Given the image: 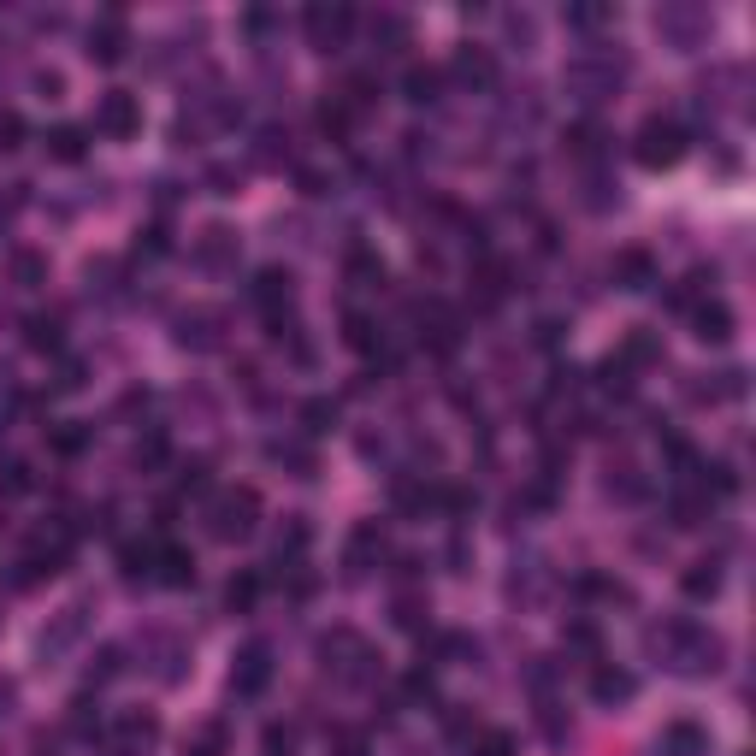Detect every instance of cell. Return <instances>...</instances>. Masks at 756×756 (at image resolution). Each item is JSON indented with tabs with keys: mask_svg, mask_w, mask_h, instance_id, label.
<instances>
[{
	"mask_svg": "<svg viewBox=\"0 0 756 756\" xmlns=\"http://www.w3.org/2000/svg\"><path fill=\"white\" fill-rule=\"evenodd\" d=\"M632 154H638V166L668 172V166H680V154H686V130L674 125V119H644V125H638V142H632Z\"/></svg>",
	"mask_w": 756,
	"mask_h": 756,
	"instance_id": "obj_1",
	"label": "cell"
},
{
	"mask_svg": "<svg viewBox=\"0 0 756 756\" xmlns=\"http://www.w3.org/2000/svg\"><path fill=\"white\" fill-rule=\"evenodd\" d=\"M254 514H260V497H254L249 485H237V491H225L219 503H213V538H249L254 532Z\"/></svg>",
	"mask_w": 756,
	"mask_h": 756,
	"instance_id": "obj_2",
	"label": "cell"
},
{
	"mask_svg": "<svg viewBox=\"0 0 756 756\" xmlns=\"http://www.w3.org/2000/svg\"><path fill=\"white\" fill-rule=\"evenodd\" d=\"M302 24H308V42L319 54H337L349 42V30H355V6H308Z\"/></svg>",
	"mask_w": 756,
	"mask_h": 756,
	"instance_id": "obj_3",
	"label": "cell"
},
{
	"mask_svg": "<svg viewBox=\"0 0 756 756\" xmlns=\"http://www.w3.org/2000/svg\"><path fill=\"white\" fill-rule=\"evenodd\" d=\"M95 130H101L107 142H130V136L142 130V107H136V95H125V89L101 95V107H95Z\"/></svg>",
	"mask_w": 756,
	"mask_h": 756,
	"instance_id": "obj_4",
	"label": "cell"
},
{
	"mask_svg": "<svg viewBox=\"0 0 756 756\" xmlns=\"http://www.w3.org/2000/svg\"><path fill=\"white\" fill-rule=\"evenodd\" d=\"M266 686H272V650H266V644H243L237 662H231V692L260 697Z\"/></svg>",
	"mask_w": 756,
	"mask_h": 756,
	"instance_id": "obj_5",
	"label": "cell"
},
{
	"mask_svg": "<svg viewBox=\"0 0 756 756\" xmlns=\"http://www.w3.org/2000/svg\"><path fill=\"white\" fill-rule=\"evenodd\" d=\"M249 296H254V308H260L266 319H284L290 314V302H296V278H290L284 266H266V272L254 278Z\"/></svg>",
	"mask_w": 756,
	"mask_h": 756,
	"instance_id": "obj_6",
	"label": "cell"
},
{
	"mask_svg": "<svg viewBox=\"0 0 756 756\" xmlns=\"http://www.w3.org/2000/svg\"><path fill=\"white\" fill-rule=\"evenodd\" d=\"M662 751L668 756H715V733H709L703 721H686V715H680V721L662 727Z\"/></svg>",
	"mask_w": 756,
	"mask_h": 756,
	"instance_id": "obj_7",
	"label": "cell"
},
{
	"mask_svg": "<svg viewBox=\"0 0 756 756\" xmlns=\"http://www.w3.org/2000/svg\"><path fill=\"white\" fill-rule=\"evenodd\" d=\"M125 48H130L125 18H119V12H107V18L89 30V60H95V65H119V60H125Z\"/></svg>",
	"mask_w": 756,
	"mask_h": 756,
	"instance_id": "obj_8",
	"label": "cell"
},
{
	"mask_svg": "<svg viewBox=\"0 0 756 756\" xmlns=\"http://www.w3.org/2000/svg\"><path fill=\"white\" fill-rule=\"evenodd\" d=\"M692 325H697V337H703V343H727V337H733V308L709 296V302H697V308H692Z\"/></svg>",
	"mask_w": 756,
	"mask_h": 756,
	"instance_id": "obj_9",
	"label": "cell"
},
{
	"mask_svg": "<svg viewBox=\"0 0 756 756\" xmlns=\"http://www.w3.org/2000/svg\"><path fill=\"white\" fill-rule=\"evenodd\" d=\"M615 284H621V290H650V284H656V260L644 249H621L615 254Z\"/></svg>",
	"mask_w": 756,
	"mask_h": 756,
	"instance_id": "obj_10",
	"label": "cell"
},
{
	"mask_svg": "<svg viewBox=\"0 0 756 756\" xmlns=\"http://www.w3.org/2000/svg\"><path fill=\"white\" fill-rule=\"evenodd\" d=\"M567 83H573L585 101H603V95H615L621 71H615V65H573V71H567Z\"/></svg>",
	"mask_w": 756,
	"mask_h": 756,
	"instance_id": "obj_11",
	"label": "cell"
},
{
	"mask_svg": "<svg viewBox=\"0 0 756 756\" xmlns=\"http://www.w3.org/2000/svg\"><path fill=\"white\" fill-rule=\"evenodd\" d=\"M373 556H384V526L378 520H361L355 538H349V573H367Z\"/></svg>",
	"mask_w": 756,
	"mask_h": 756,
	"instance_id": "obj_12",
	"label": "cell"
},
{
	"mask_svg": "<svg viewBox=\"0 0 756 756\" xmlns=\"http://www.w3.org/2000/svg\"><path fill=\"white\" fill-rule=\"evenodd\" d=\"M632 692H638V680H632L627 668H597V674H591V697H597L603 709H615V703H627Z\"/></svg>",
	"mask_w": 756,
	"mask_h": 756,
	"instance_id": "obj_13",
	"label": "cell"
},
{
	"mask_svg": "<svg viewBox=\"0 0 756 756\" xmlns=\"http://www.w3.org/2000/svg\"><path fill=\"white\" fill-rule=\"evenodd\" d=\"M455 77L473 83V89H491V83H497V60H491V48H461V54H455Z\"/></svg>",
	"mask_w": 756,
	"mask_h": 756,
	"instance_id": "obj_14",
	"label": "cell"
},
{
	"mask_svg": "<svg viewBox=\"0 0 756 756\" xmlns=\"http://www.w3.org/2000/svg\"><path fill=\"white\" fill-rule=\"evenodd\" d=\"M154 579H160V585H195V556H189V550H178V544H160Z\"/></svg>",
	"mask_w": 756,
	"mask_h": 756,
	"instance_id": "obj_15",
	"label": "cell"
},
{
	"mask_svg": "<svg viewBox=\"0 0 756 756\" xmlns=\"http://www.w3.org/2000/svg\"><path fill=\"white\" fill-rule=\"evenodd\" d=\"M77 638H83V603H71L60 621H54V632H42V662L60 656L65 644H77Z\"/></svg>",
	"mask_w": 756,
	"mask_h": 756,
	"instance_id": "obj_16",
	"label": "cell"
},
{
	"mask_svg": "<svg viewBox=\"0 0 756 756\" xmlns=\"http://www.w3.org/2000/svg\"><path fill=\"white\" fill-rule=\"evenodd\" d=\"M615 361H621L627 373H638V367H656V361H662V343H656L650 331H632L627 343H621V355H615Z\"/></svg>",
	"mask_w": 756,
	"mask_h": 756,
	"instance_id": "obj_17",
	"label": "cell"
},
{
	"mask_svg": "<svg viewBox=\"0 0 756 756\" xmlns=\"http://www.w3.org/2000/svg\"><path fill=\"white\" fill-rule=\"evenodd\" d=\"M260 591H266V579H260L254 567H243V573H231V585H225V603H231L237 615H249L254 603H260Z\"/></svg>",
	"mask_w": 756,
	"mask_h": 756,
	"instance_id": "obj_18",
	"label": "cell"
},
{
	"mask_svg": "<svg viewBox=\"0 0 756 756\" xmlns=\"http://www.w3.org/2000/svg\"><path fill=\"white\" fill-rule=\"evenodd\" d=\"M438 89H443V71H432V65H414V71L402 77V95H408L414 107H432V101H438Z\"/></svg>",
	"mask_w": 756,
	"mask_h": 756,
	"instance_id": "obj_19",
	"label": "cell"
},
{
	"mask_svg": "<svg viewBox=\"0 0 756 756\" xmlns=\"http://www.w3.org/2000/svg\"><path fill=\"white\" fill-rule=\"evenodd\" d=\"M154 562H160V544H119L125 579H154Z\"/></svg>",
	"mask_w": 756,
	"mask_h": 756,
	"instance_id": "obj_20",
	"label": "cell"
},
{
	"mask_svg": "<svg viewBox=\"0 0 756 756\" xmlns=\"http://www.w3.org/2000/svg\"><path fill=\"white\" fill-rule=\"evenodd\" d=\"M319 130H325V136H331V142H349V130H355V107H349V101H337V95H331V101H325V107H319Z\"/></svg>",
	"mask_w": 756,
	"mask_h": 756,
	"instance_id": "obj_21",
	"label": "cell"
},
{
	"mask_svg": "<svg viewBox=\"0 0 756 756\" xmlns=\"http://www.w3.org/2000/svg\"><path fill=\"white\" fill-rule=\"evenodd\" d=\"M24 343L42 349V355H54V349H60V319L54 314H30L24 319Z\"/></svg>",
	"mask_w": 756,
	"mask_h": 756,
	"instance_id": "obj_22",
	"label": "cell"
},
{
	"mask_svg": "<svg viewBox=\"0 0 756 756\" xmlns=\"http://www.w3.org/2000/svg\"><path fill=\"white\" fill-rule=\"evenodd\" d=\"M674 526H703L709 520V491H674Z\"/></svg>",
	"mask_w": 756,
	"mask_h": 756,
	"instance_id": "obj_23",
	"label": "cell"
},
{
	"mask_svg": "<svg viewBox=\"0 0 756 756\" xmlns=\"http://www.w3.org/2000/svg\"><path fill=\"white\" fill-rule=\"evenodd\" d=\"M48 154L65 160V166H77V160H83V130L77 125H54L48 130Z\"/></svg>",
	"mask_w": 756,
	"mask_h": 756,
	"instance_id": "obj_24",
	"label": "cell"
},
{
	"mask_svg": "<svg viewBox=\"0 0 756 756\" xmlns=\"http://www.w3.org/2000/svg\"><path fill=\"white\" fill-rule=\"evenodd\" d=\"M48 449H54V455H65V461H71V455H83V449H89V426H77V420L54 426V432H48Z\"/></svg>",
	"mask_w": 756,
	"mask_h": 756,
	"instance_id": "obj_25",
	"label": "cell"
},
{
	"mask_svg": "<svg viewBox=\"0 0 756 756\" xmlns=\"http://www.w3.org/2000/svg\"><path fill=\"white\" fill-rule=\"evenodd\" d=\"M680 585H686V597H715V591H721V567L715 562H692V573H686Z\"/></svg>",
	"mask_w": 756,
	"mask_h": 756,
	"instance_id": "obj_26",
	"label": "cell"
},
{
	"mask_svg": "<svg viewBox=\"0 0 756 756\" xmlns=\"http://www.w3.org/2000/svg\"><path fill=\"white\" fill-rule=\"evenodd\" d=\"M603 142H609V136H603L597 125H573V130H567V148H573V154H585V160H597V154H603Z\"/></svg>",
	"mask_w": 756,
	"mask_h": 756,
	"instance_id": "obj_27",
	"label": "cell"
},
{
	"mask_svg": "<svg viewBox=\"0 0 756 756\" xmlns=\"http://www.w3.org/2000/svg\"><path fill=\"white\" fill-rule=\"evenodd\" d=\"M119 733H125V745H154V739H160V721H154V715H125Z\"/></svg>",
	"mask_w": 756,
	"mask_h": 756,
	"instance_id": "obj_28",
	"label": "cell"
},
{
	"mask_svg": "<svg viewBox=\"0 0 756 756\" xmlns=\"http://www.w3.org/2000/svg\"><path fill=\"white\" fill-rule=\"evenodd\" d=\"M349 272H355V278H361L367 290H378V284H384V260H378V254H367V249L349 254Z\"/></svg>",
	"mask_w": 756,
	"mask_h": 756,
	"instance_id": "obj_29",
	"label": "cell"
},
{
	"mask_svg": "<svg viewBox=\"0 0 756 756\" xmlns=\"http://www.w3.org/2000/svg\"><path fill=\"white\" fill-rule=\"evenodd\" d=\"M343 337H349V349L373 355V319H367V314H349V319H343Z\"/></svg>",
	"mask_w": 756,
	"mask_h": 756,
	"instance_id": "obj_30",
	"label": "cell"
},
{
	"mask_svg": "<svg viewBox=\"0 0 756 756\" xmlns=\"http://www.w3.org/2000/svg\"><path fill=\"white\" fill-rule=\"evenodd\" d=\"M302 420H308V432H331V426H337V402H325V396H314V402L302 408Z\"/></svg>",
	"mask_w": 756,
	"mask_h": 756,
	"instance_id": "obj_31",
	"label": "cell"
},
{
	"mask_svg": "<svg viewBox=\"0 0 756 756\" xmlns=\"http://www.w3.org/2000/svg\"><path fill=\"white\" fill-rule=\"evenodd\" d=\"M178 343H189V349H207V343H213V314H195V319H184Z\"/></svg>",
	"mask_w": 756,
	"mask_h": 756,
	"instance_id": "obj_32",
	"label": "cell"
},
{
	"mask_svg": "<svg viewBox=\"0 0 756 756\" xmlns=\"http://www.w3.org/2000/svg\"><path fill=\"white\" fill-rule=\"evenodd\" d=\"M12 272H18V284H42L48 278V260L42 254H12Z\"/></svg>",
	"mask_w": 756,
	"mask_h": 756,
	"instance_id": "obj_33",
	"label": "cell"
},
{
	"mask_svg": "<svg viewBox=\"0 0 756 756\" xmlns=\"http://www.w3.org/2000/svg\"><path fill=\"white\" fill-rule=\"evenodd\" d=\"M396 621H402L408 632H420V621H426V597H414V591L396 597Z\"/></svg>",
	"mask_w": 756,
	"mask_h": 756,
	"instance_id": "obj_34",
	"label": "cell"
},
{
	"mask_svg": "<svg viewBox=\"0 0 756 756\" xmlns=\"http://www.w3.org/2000/svg\"><path fill=\"white\" fill-rule=\"evenodd\" d=\"M473 756H514V739L491 727V733H479V739H473Z\"/></svg>",
	"mask_w": 756,
	"mask_h": 756,
	"instance_id": "obj_35",
	"label": "cell"
},
{
	"mask_svg": "<svg viewBox=\"0 0 756 756\" xmlns=\"http://www.w3.org/2000/svg\"><path fill=\"white\" fill-rule=\"evenodd\" d=\"M567 24L573 30H597V24H609V6H567Z\"/></svg>",
	"mask_w": 756,
	"mask_h": 756,
	"instance_id": "obj_36",
	"label": "cell"
},
{
	"mask_svg": "<svg viewBox=\"0 0 756 756\" xmlns=\"http://www.w3.org/2000/svg\"><path fill=\"white\" fill-rule=\"evenodd\" d=\"M225 254H231V231H219V225H213V231H207V243H201V260H207V266H219Z\"/></svg>",
	"mask_w": 756,
	"mask_h": 756,
	"instance_id": "obj_37",
	"label": "cell"
},
{
	"mask_svg": "<svg viewBox=\"0 0 756 756\" xmlns=\"http://www.w3.org/2000/svg\"><path fill=\"white\" fill-rule=\"evenodd\" d=\"M0 485H6L12 497H24V491H30V467H24V461H6V467H0Z\"/></svg>",
	"mask_w": 756,
	"mask_h": 756,
	"instance_id": "obj_38",
	"label": "cell"
},
{
	"mask_svg": "<svg viewBox=\"0 0 756 756\" xmlns=\"http://www.w3.org/2000/svg\"><path fill=\"white\" fill-rule=\"evenodd\" d=\"M189 756H225V727H207V733L189 745Z\"/></svg>",
	"mask_w": 756,
	"mask_h": 756,
	"instance_id": "obj_39",
	"label": "cell"
},
{
	"mask_svg": "<svg viewBox=\"0 0 756 756\" xmlns=\"http://www.w3.org/2000/svg\"><path fill=\"white\" fill-rule=\"evenodd\" d=\"M18 136H24V119H18V113H0V154L18 148Z\"/></svg>",
	"mask_w": 756,
	"mask_h": 756,
	"instance_id": "obj_40",
	"label": "cell"
},
{
	"mask_svg": "<svg viewBox=\"0 0 756 756\" xmlns=\"http://www.w3.org/2000/svg\"><path fill=\"white\" fill-rule=\"evenodd\" d=\"M178 485H184V491H201V485H207V461H189V467H184V479H178Z\"/></svg>",
	"mask_w": 756,
	"mask_h": 756,
	"instance_id": "obj_41",
	"label": "cell"
}]
</instances>
